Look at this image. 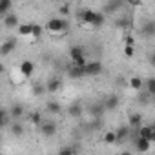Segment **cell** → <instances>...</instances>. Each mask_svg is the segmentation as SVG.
<instances>
[{"instance_id":"cell-4","label":"cell","mask_w":155,"mask_h":155,"mask_svg":"<svg viewBox=\"0 0 155 155\" xmlns=\"http://www.w3.org/2000/svg\"><path fill=\"white\" fill-rule=\"evenodd\" d=\"M95 15H97L95 9H88V8L82 9V11H81V24H82V26H91V28H93Z\"/></svg>"},{"instance_id":"cell-7","label":"cell","mask_w":155,"mask_h":155,"mask_svg":"<svg viewBox=\"0 0 155 155\" xmlns=\"http://www.w3.org/2000/svg\"><path fill=\"white\" fill-rule=\"evenodd\" d=\"M17 48V38H8L2 46H0V57H8L15 51Z\"/></svg>"},{"instance_id":"cell-22","label":"cell","mask_w":155,"mask_h":155,"mask_svg":"<svg viewBox=\"0 0 155 155\" xmlns=\"http://www.w3.org/2000/svg\"><path fill=\"white\" fill-rule=\"evenodd\" d=\"M68 113H69L71 117H79V115L82 113V104H79V102H75V104H71V106L68 108Z\"/></svg>"},{"instance_id":"cell-20","label":"cell","mask_w":155,"mask_h":155,"mask_svg":"<svg viewBox=\"0 0 155 155\" xmlns=\"http://www.w3.org/2000/svg\"><path fill=\"white\" fill-rule=\"evenodd\" d=\"M13 9V0H0V17H4Z\"/></svg>"},{"instance_id":"cell-32","label":"cell","mask_w":155,"mask_h":155,"mask_svg":"<svg viewBox=\"0 0 155 155\" xmlns=\"http://www.w3.org/2000/svg\"><path fill=\"white\" fill-rule=\"evenodd\" d=\"M128 4L133 8H139V6H142V0H128Z\"/></svg>"},{"instance_id":"cell-12","label":"cell","mask_w":155,"mask_h":155,"mask_svg":"<svg viewBox=\"0 0 155 155\" xmlns=\"http://www.w3.org/2000/svg\"><path fill=\"white\" fill-rule=\"evenodd\" d=\"M17 33L20 38H29L31 37V22H24L17 26Z\"/></svg>"},{"instance_id":"cell-2","label":"cell","mask_w":155,"mask_h":155,"mask_svg":"<svg viewBox=\"0 0 155 155\" xmlns=\"http://www.w3.org/2000/svg\"><path fill=\"white\" fill-rule=\"evenodd\" d=\"M69 58H71V64H75V66H86V55H84V49H82V46H71L69 48Z\"/></svg>"},{"instance_id":"cell-33","label":"cell","mask_w":155,"mask_h":155,"mask_svg":"<svg viewBox=\"0 0 155 155\" xmlns=\"http://www.w3.org/2000/svg\"><path fill=\"white\" fill-rule=\"evenodd\" d=\"M133 42H135V40H133V37H131V35L124 37V44H130V46H133Z\"/></svg>"},{"instance_id":"cell-28","label":"cell","mask_w":155,"mask_h":155,"mask_svg":"<svg viewBox=\"0 0 155 155\" xmlns=\"http://www.w3.org/2000/svg\"><path fill=\"white\" fill-rule=\"evenodd\" d=\"M122 53H124V57H126V58H131V57L135 55V48H133V46H130V44H124Z\"/></svg>"},{"instance_id":"cell-29","label":"cell","mask_w":155,"mask_h":155,"mask_svg":"<svg viewBox=\"0 0 155 155\" xmlns=\"http://www.w3.org/2000/svg\"><path fill=\"white\" fill-rule=\"evenodd\" d=\"M58 13H60V17H62V18H66V17H69L71 9H69V6H68V4H64V6H60V8H58Z\"/></svg>"},{"instance_id":"cell-25","label":"cell","mask_w":155,"mask_h":155,"mask_svg":"<svg viewBox=\"0 0 155 155\" xmlns=\"http://www.w3.org/2000/svg\"><path fill=\"white\" fill-rule=\"evenodd\" d=\"M29 122H31L33 126H40V122H42V115H40L38 111L29 113Z\"/></svg>"},{"instance_id":"cell-23","label":"cell","mask_w":155,"mask_h":155,"mask_svg":"<svg viewBox=\"0 0 155 155\" xmlns=\"http://www.w3.org/2000/svg\"><path fill=\"white\" fill-rule=\"evenodd\" d=\"M102 140H104V144H115V142H117V135H115V131H106L104 137H102Z\"/></svg>"},{"instance_id":"cell-24","label":"cell","mask_w":155,"mask_h":155,"mask_svg":"<svg viewBox=\"0 0 155 155\" xmlns=\"http://www.w3.org/2000/svg\"><path fill=\"white\" fill-rule=\"evenodd\" d=\"M144 84H146V93H148L150 97H153V95H155V79H148Z\"/></svg>"},{"instance_id":"cell-27","label":"cell","mask_w":155,"mask_h":155,"mask_svg":"<svg viewBox=\"0 0 155 155\" xmlns=\"http://www.w3.org/2000/svg\"><path fill=\"white\" fill-rule=\"evenodd\" d=\"M101 26H104V13L97 11V15H95V20H93V28H101Z\"/></svg>"},{"instance_id":"cell-35","label":"cell","mask_w":155,"mask_h":155,"mask_svg":"<svg viewBox=\"0 0 155 155\" xmlns=\"http://www.w3.org/2000/svg\"><path fill=\"white\" fill-rule=\"evenodd\" d=\"M55 2H60V0H55Z\"/></svg>"},{"instance_id":"cell-13","label":"cell","mask_w":155,"mask_h":155,"mask_svg":"<svg viewBox=\"0 0 155 155\" xmlns=\"http://www.w3.org/2000/svg\"><path fill=\"white\" fill-rule=\"evenodd\" d=\"M68 75L71 77V79H82V77H86L84 68L82 66H75V64H71V68L68 69Z\"/></svg>"},{"instance_id":"cell-17","label":"cell","mask_w":155,"mask_h":155,"mask_svg":"<svg viewBox=\"0 0 155 155\" xmlns=\"http://www.w3.org/2000/svg\"><path fill=\"white\" fill-rule=\"evenodd\" d=\"M42 33H44V28L40 24H33L31 22V37H29V40H38L42 37Z\"/></svg>"},{"instance_id":"cell-16","label":"cell","mask_w":155,"mask_h":155,"mask_svg":"<svg viewBox=\"0 0 155 155\" xmlns=\"http://www.w3.org/2000/svg\"><path fill=\"white\" fill-rule=\"evenodd\" d=\"M119 104H120L119 97H117V95H111V97H108V99H106L104 108H106L108 111H113V110H117V108H119Z\"/></svg>"},{"instance_id":"cell-18","label":"cell","mask_w":155,"mask_h":155,"mask_svg":"<svg viewBox=\"0 0 155 155\" xmlns=\"http://www.w3.org/2000/svg\"><path fill=\"white\" fill-rule=\"evenodd\" d=\"M9 131H11L15 137H22V135H24V131H26V128H24V124H22V122H18V120H17V122H13V124L9 126Z\"/></svg>"},{"instance_id":"cell-6","label":"cell","mask_w":155,"mask_h":155,"mask_svg":"<svg viewBox=\"0 0 155 155\" xmlns=\"http://www.w3.org/2000/svg\"><path fill=\"white\" fill-rule=\"evenodd\" d=\"M38 128H40V133H42L44 137H53V135L57 133V124L51 122V120H46V122L42 120Z\"/></svg>"},{"instance_id":"cell-34","label":"cell","mask_w":155,"mask_h":155,"mask_svg":"<svg viewBox=\"0 0 155 155\" xmlns=\"http://www.w3.org/2000/svg\"><path fill=\"white\" fill-rule=\"evenodd\" d=\"M4 71H6V66H4V64H2V62H0V75H2V73H4Z\"/></svg>"},{"instance_id":"cell-21","label":"cell","mask_w":155,"mask_h":155,"mask_svg":"<svg viewBox=\"0 0 155 155\" xmlns=\"http://www.w3.org/2000/svg\"><path fill=\"white\" fill-rule=\"evenodd\" d=\"M115 135H117V142H122V140L130 135V128H128V126H120V128L115 131Z\"/></svg>"},{"instance_id":"cell-8","label":"cell","mask_w":155,"mask_h":155,"mask_svg":"<svg viewBox=\"0 0 155 155\" xmlns=\"http://www.w3.org/2000/svg\"><path fill=\"white\" fill-rule=\"evenodd\" d=\"M2 18H4V26H6L8 29H15V28H17V26L20 24V20H18V17H17V15H15L13 11H9V13H6V15H4Z\"/></svg>"},{"instance_id":"cell-9","label":"cell","mask_w":155,"mask_h":155,"mask_svg":"<svg viewBox=\"0 0 155 155\" xmlns=\"http://www.w3.org/2000/svg\"><path fill=\"white\" fill-rule=\"evenodd\" d=\"M135 150H137L139 153H148V151L151 150V142H150L148 139L137 137V140H135Z\"/></svg>"},{"instance_id":"cell-10","label":"cell","mask_w":155,"mask_h":155,"mask_svg":"<svg viewBox=\"0 0 155 155\" xmlns=\"http://www.w3.org/2000/svg\"><path fill=\"white\" fill-rule=\"evenodd\" d=\"M139 137L148 139L150 142H153L155 140V130L151 126H139Z\"/></svg>"},{"instance_id":"cell-19","label":"cell","mask_w":155,"mask_h":155,"mask_svg":"<svg viewBox=\"0 0 155 155\" xmlns=\"http://www.w3.org/2000/svg\"><path fill=\"white\" fill-rule=\"evenodd\" d=\"M46 110H48L49 113H53V115H58V113H62V106H60L57 101H49V102L46 104Z\"/></svg>"},{"instance_id":"cell-11","label":"cell","mask_w":155,"mask_h":155,"mask_svg":"<svg viewBox=\"0 0 155 155\" xmlns=\"http://www.w3.org/2000/svg\"><path fill=\"white\" fill-rule=\"evenodd\" d=\"M60 86H62V82H60V79H49L48 82H46V91L49 93V95H55L58 90H60Z\"/></svg>"},{"instance_id":"cell-30","label":"cell","mask_w":155,"mask_h":155,"mask_svg":"<svg viewBox=\"0 0 155 155\" xmlns=\"http://www.w3.org/2000/svg\"><path fill=\"white\" fill-rule=\"evenodd\" d=\"M130 126H140V113H133L130 117Z\"/></svg>"},{"instance_id":"cell-15","label":"cell","mask_w":155,"mask_h":155,"mask_svg":"<svg viewBox=\"0 0 155 155\" xmlns=\"http://www.w3.org/2000/svg\"><path fill=\"white\" fill-rule=\"evenodd\" d=\"M8 113H9L11 119H17V120H18V119L24 117V106H22V104H13Z\"/></svg>"},{"instance_id":"cell-3","label":"cell","mask_w":155,"mask_h":155,"mask_svg":"<svg viewBox=\"0 0 155 155\" xmlns=\"http://www.w3.org/2000/svg\"><path fill=\"white\" fill-rule=\"evenodd\" d=\"M18 73L22 75V79L24 81H29L31 77H33V73H35V62L33 60H22L20 62V66H18Z\"/></svg>"},{"instance_id":"cell-1","label":"cell","mask_w":155,"mask_h":155,"mask_svg":"<svg viewBox=\"0 0 155 155\" xmlns=\"http://www.w3.org/2000/svg\"><path fill=\"white\" fill-rule=\"evenodd\" d=\"M68 29H69V24H68V20L62 18V17L49 18L48 24H46V31H48L51 37H60V35H64Z\"/></svg>"},{"instance_id":"cell-26","label":"cell","mask_w":155,"mask_h":155,"mask_svg":"<svg viewBox=\"0 0 155 155\" xmlns=\"http://www.w3.org/2000/svg\"><path fill=\"white\" fill-rule=\"evenodd\" d=\"M8 122H9V113H8L6 110L0 108V128H4Z\"/></svg>"},{"instance_id":"cell-5","label":"cell","mask_w":155,"mask_h":155,"mask_svg":"<svg viewBox=\"0 0 155 155\" xmlns=\"http://www.w3.org/2000/svg\"><path fill=\"white\" fill-rule=\"evenodd\" d=\"M84 73L88 75V77H95V75H101L102 73V64L101 62H86V66H84Z\"/></svg>"},{"instance_id":"cell-31","label":"cell","mask_w":155,"mask_h":155,"mask_svg":"<svg viewBox=\"0 0 155 155\" xmlns=\"http://www.w3.org/2000/svg\"><path fill=\"white\" fill-rule=\"evenodd\" d=\"M58 153H60V155H71V153H75V148L66 146V148H60V150H58Z\"/></svg>"},{"instance_id":"cell-14","label":"cell","mask_w":155,"mask_h":155,"mask_svg":"<svg viewBox=\"0 0 155 155\" xmlns=\"http://www.w3.org/2000/svg\"><path fill=\"white\" fill-rule=\"evenodd\" d=\"M128 86H130L133 91H142L144 81L140 79V77H130V79H128Z\"/></svg>"}]
</instances>
